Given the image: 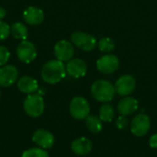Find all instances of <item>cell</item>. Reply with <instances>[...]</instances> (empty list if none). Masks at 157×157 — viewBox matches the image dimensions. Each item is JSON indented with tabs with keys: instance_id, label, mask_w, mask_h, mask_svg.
Wrapping results in <instances>:
<instances>
[{
	"instance_id": "6da1fadb",
	"label": "cell",
	"mask_w": 157,
	"mask_h": 157,
	"mask_svg": "<svg viewBox=\"0 0 157 157\" xmlns=\"http://www.w3.org/2000/svg\"><path fill=\"white\" fill-rule=\"evenodd\" d=\"M66 69L63 62L51 60L47 62L41 69V78L44 82L54 85L62 81L65 76Z\"/></svg>"
},
{
	"instance_id": "7a4b0ae2",
	"label": "cell",
	"mask_w": 157,
	"mask_h": 157,
	"mask_svg": "<svg viewBox=\"0 0 157 157\" xmlns=\"http://www.w3.org/2000/svg\"><path fill=\"white\" fill-rule=\"evenodd\" d=\"M90 91L96 100L103 103L111 101L116 93L115 86L109 81L104 79L95 81L91 86Z\"/></svg>"
},
{
	"instance_id": "3957f363",
	"label": "cell",
	"mask_w": 157,
	"mask_h": 157,
	"mask_svg": "<svg viewBox=\"0 0 157 157\" xmlns=\"http://www.w3.org/2000/svg\"><path fill=\"white\" fill-rule=\"evenodd\" d=\"M23 108L27 115L32 118H38L44 112L45 105L41 95L30 94L25 98Z\"/></svg>"
},
{
	"instance_id": "277c9868",
	"label": "cell",
	"mask_w": 157,
	"mask_h": 157,
	"mask_svg": "<svg viewBox=\"0 0 157 157\" xmlns=\"http://www.w3.org/2000/svg\"><path fill=\"white\" fill-rule=\"evenodd\" d=\"M69 112L75 120H86L90 114V105L83 97H75L69 105Z\"/></svg>"
},
{
	"instance_id": "5b68a950",
	"label": "cell",
	"mask_w": 157,
	"mask_h": 157,
	"mask_svg": "<svg viewBox=\"0 0 157 157\" xmlns=\"http://www.w3.org/2000/svg\"><path fill=\"white\" fill-rule=\"evenodd\" d=\"M71 40L75 46L85 52H91L98 45V40L93 35L82 31L74 32L71 36Z\"/></svg>"
},
{
	"instance_id": "8992f818",
	"label": "cell",
	"mask_w": 157,
	"mask_h": 157,
	"mask_svg": "<svg viewBox=\"0 0 157 157\" xmlns=\"http://www.w3.org/2000/svg\"><path fill=\"white\" fill-rule=\"evenodd\" d=\"M17 56L24 63L33 62L37 57V51L35 45L29 40H21L17 47Z\"/></svg>"
},
{
	"instance_id": "52a82bcc",
	"label": "cell",
	"mask_w": 157,
	"mask_h": 157,
	"mask_svg": "<svg viewBox=\"0 0 157 157\" xmlns=\"http://www.w3.org/2000/svg\"><path fill=\"white\" fill-rule=\"evenodd\" d=\"M151 121L150 118L144 113L136 115L131 122V132L137 137L144 136L150 129Z\"/></svg>"
},
{
	"instance_id": "ba28073f",
	"label": "cell",
	"mask_w": 157,
	"mask_h": 157,
	"mask_svg": "<svg viewBox=\"0 0 157 157\" xmlns=\"http://www.w3.org/2000/svg\"><path fill=\"white\" fill-rule=\"evenodd\" d=\"M120 65L118 57L114 54H106L97 61V69L104 75L113 74Z\"/></svg>"
},
{
	"instance_id": "9c48e42d",
	"label": "cell",
	"mask_w": 157,
	"mask_h": 157,
	"mask_svg": "<svg viewBox=\"0 0 157 157\" xmlns=\"http://www.w3.org/2000/svg\"><path fill=\"white\" fill-rule=\"evenodd\" d=\"M114 86L118 95L127 97L134 91L136 87V80L131 75H123L116 81Z\"/></svg>"
},
{
	"instance_id": "30bf717a",
	"label": "cell",
	"mask_w": 157,
	"mask_h": 157,
	"mask_svg": "<svg viewBox=\"0 0 157 157\" xmlns=\"http://www.w3.org/2000/svg\"><path fill=\"white\" fill-rule=\"evenodd\" d=\"M75 50L73 44L66 40H59L54 46V55L57 60L61 62H68L74 56Z\"/></svg>"
},
{
	"instance_id": "8fae6325",
	"label": "cell",
	"mask_w": 157,
	"mask_h": 157,
	"mask_svg": "<svg viewBox=\"0 0 157 157\" xmlns=\"http://www.w3.org/2000/svg\"><path fill=\"white\" fill-rule=\"evenodd\" d=\"M32 141L40 148L42 149H51L54 144V136L53 134L44 129L37 130L32 135Z\"/></svg>"
},
{
	"instance_id": "7c38bea8",
	"label": "cell",
	"mask_w": 157,
	"mask_h": 157,
	"mask_svg": "<svg viewBox=\"0 0 157 157\" xmlns=\"http://www.w3.org/2000/svg\"><path fill=\"white\" fill-rule=\"evenodd\" d=\"M66 73L74 77V78H80L83 77L86 74L87 66L86 63L79 58H72L69 60L65 65Z\"/></svg>"
},
{
	"instance_id": "4fadbf2b",
	"label": "cell",
	"mask_w": 157,
	"mask_h": 157,
	"mask_svg": "<svg viewBox=\"0 0 157 157\" xmlns=\"http://www.w3.org/2000/svg\"><path fill=\"white\" fill-rule=\"evenodd\" d=\"M18 71L11 64L4 65L0 68V86L4 87L11 86L17 79Z\"/></svg>"
},
{
	"instance_id": "5bb4252c",
	"label": "cell",
	"mask_w": 157,
	"mask_h": 157,
	"mask_svg": "<svg viewBox=\"0 0 157 157\" xmlns=\"http://www.w3.org/2000/svg\"><path fill=\"white\" fill-rule=\"evenodd\" d=\"M138 107H139L138 100L135 98L127 96L120 100L117 106V109L121 115L128 116L133 114L138 109Z\"/></svg>"
},
{
	"instance_id": "9a60e30c",
	"label": "cell",
	"mask_w": 157,
	"mask_h": 157,
	"mask_svg": "<svg viewBox=\"0 0 157 157\" xmlns=\"http://www.w3.org/2000/svg\"><path fill=\"white\" fill-rule=\"evenodd\" d=\"M23 19L29 25H40L44 19V12L39 7L29 6L23 12Z\"/></svg>"
},
{
	"instance_id": "2e32d148",
	"label": "cell",
	"mask_w": 157,
	"mask_h": 157,
	"mask_svg": "<svg viewBox=\"0 0 157 157\" xmlns=\"http://www.w3.org/2000/svg\"><path fill=\"white\" fill-rule=\"evenodd\" d=\"M92 142L86 137H79L71 144V149L77 155H86L92 151Z\"/></svg>"
},
{
	"instance_id": "e0dca14e",
	"label": "cell",
	"mask_w": 157,
	"mask_h": 157,
	"mask_svg": "<svg viewBox=\"0 0 157 157\" xmlns=\"http://www.w3.org/2000/svg\"><path fill=\"white\" fill-rule=\"evenodd\" d=\"M17 88L24 94H34L38 90V82L30 76H22L17 81Z\"/></svg>"
},
{
	"instance_id": "ac0fdd59",
	"label": "cell",
	"mask_w": 157,
	"mask_h": 157,
	"mask_svg": "<svg viewBox=\"0 0 157 157\" xmlns=\"http://www.w3.org/2000/svg\"><path fill=\"white\" fill-rule=\"evenodd\" d=\"M102 122L103 121L99 119V117L94 115H89L86 119V126L87 130L93 133H98L102 131L103 129Z\"/></svg>"
},
{
	"instance_id": "d6986e66",
	"label": "cell",
	"mask_w": 157,
	"mask_h": 157,
	"mask_svg": "<svg viewBox=\"0 0 157 157\" xmlns=\"http://www.w3.org/2000/svg\"><path fill=\"white\" fill-rule=\"evenodd\" d=\"M10 31L13 37L17 40H25L28 37V29L25 24L21 22H16L10 27Z\"/></svg>"
},
{
	"instance_id": "ffe728a7",
	"label": "cell",
	"mask_w": 157,
	"mask_h": 157,
	"mask_svg": "<svg viewBox=\"0 0 157 157\" xmlns=\"http://www.w3.org/2000/svg\"><path fill=\"white\" fill-rule=\"evenodd\" d=\"M114 109L110 104L105 103L99 109L98 117L103 122H110L114 118Z\"/></svg>"
},
{
	"instance_id": "44dd1931",
	"label": "cell",
	"mask_w": 157,
	"mask_h": 157,
	"mask_svg": "<svg viewBox=\"0 0 157 157\" xmlns=\"http://www.w3.org/2000/svg\"><path fill=\"white\" fill-rule=\"evenodd\" d=\"M98 46L100 52H110L114 50L115 48V43L114 40L109 38V37H103L101 38L98 42Z\"/></svg>"
},
{
	"instance_id": "7402d4cb",
	"label": "cell",
	"mask_w": 157,
	"mask_h": 157,
	"mask_svg": "<svg viewBox=\"0 0 157 157\" xmlns=\"http://www.w3.org/2000/svg\"><path fill=\"white\" fill-rule=\"evenodd\" d=\"M21 157H49V154L42 148H30L23 152Z\"/></svg>"
},
{
	"instance_id": "603a6c76",
	"label": "cell",
	"mask_w": 157,
	"mask_h": 157,
	"mask_svg": "<svg viewBox=\"0 0 157 157\" xmlns=\"http://www.w3.org/2000/svg\"><path fill=\"white\" fill-rule=\"evenodd\" d=\"M11 33L10 31V27L8 24L6 22L0 20V40H5L9 37V34Z\"/></svg>"
},
{
	"instance_id": "cb8c5ba5",
	"label": "cell",
	"mask_w": 157,
	"mask_h": 157,
	"mask_svg": "<svg viewBox=\"0 0 157 157\" xmlns=\"http://www.w3.org/2000/svg\"><path fill=\"white\" fill-rule=\"evenodd\" d=\"M10 57V52L8 49L5 46L0 45V66H4L6 64Z\"/></svg>"
},
{
	"instance_id": "d4e9b609",
	"label": "cell",
	"mask_w": 157,
	"mask_h": 157,
	"mask_svg": "<svg viewBox=\"0 0 157 157\" xmlns=\"http://www.w3.org/2000/svg\"><path fill=\"white\" fill-rule=\"evenodd\" d=\"M116 127L118 130L123 131L128 127V119L126 118V116L123 115H120L119 118L116 121Z\"/></svg>"
},
{
	"instance_id": "484cf974",
	"label": "cell",
	"mask_w": 157,
	"mask_h": 157,
	"mask_svg": "<svg viewBox=\"0 0 157 157\" xmlns=\"http://www.w3.org/2000/svg\"><path fill=\"white\" fill-rule=\"evenodd\" d=\"M149 145L151 148L156 149L157 148V133L152 135L149 139Z\"/></svg>"
},
{
	"instance_id": "4316f807",
	"label": "cell",
	"mask_w": 157,
	"mask_h": 157,
	"mask_svg": "<svg viewBox=\"0 0 157 157\" xmlns=\"http://www.w3.org/2000/svg\"><path fill=\"white\" fill-rule=\"evenodd\" d=\"M6 11L4 7H1L0 6V20L3 19L5 17H6Z\"/></svg>"
},
{
	"instance_id": "83f0119b",
	"label": "cell",
	"mask_w": 157,
	"mask_h": 157,
	"mask_svg": "<svg viewBox=\"0 0 157 157\" xmlns=\"http://www.w3.org/2000/svg\"><path fill=\"white\" fill-rule=\"evenodd\" d=\"M0 98H1V90H0Z\"/></svg>"
}]
</instances>
